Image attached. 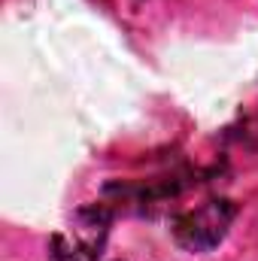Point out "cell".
<instances>
[{
	"mask_svg": "<svg viewBox=\"0 0 258 261\" xmlns=\"http://www.w3.org/2000/svg\"><path fill=\"white\" fill-rule=\"evenodd\" d=\"M234 213L237 210H234L231 200H207L197 210H189L176 219L173 237H176L179 246H186L192 252H207L225 237Z\"/></svg>",
	"mask_w": 258,
	"mask_h": 261,
	"instance_id": "obj_2",
	"label": "cell"
},
{
	"mask_svg": "<svg viewBox=\"0 0 258 261\" xmlns=\"http://www.w3.org/2000/svg\"><path fill=\"white\" fill-rule=\"evenodd\" d=\"M110 231V216L104 206H85L73 216L64 231L52 237L49 258L52 261H97Z\"/></svg>",
	"mask_w": 258,
	"mask_h": 261,
	"instance_id": "obj_1",
	"label": "cell"
}]
</instances>
